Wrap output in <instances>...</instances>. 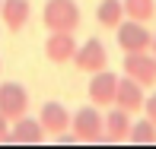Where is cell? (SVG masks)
Segmentation results:
<instances>
[{"label":"cell","mask_w":156,"mask_h":149,"mask_svg":"<svg viewBox=\"0 0 156 149\" xmlns=\"http://www.w3.org/2000/svg\"><path fill=\"white\" fill-rule=\"evenodd\" d=\"M41 22L48 32H76L80 29V6L76 0H48L41 10Z\"/></svg>","instance_id":"6da1fadb"},{"label":"cell","mask_w":156,"mask_h":149,"mask_svg":"<svg viewBox=\"0 0 156 149\" xmlns=\"http://www.w3.org/2000/svg\"><path fill=\"white\" fill-rule=\"evenodd\" d=\"M70 130L76 133L80 143H105V117L99 114L93 105H86V108H80L73 114Z\"/></svg>","instance_id":"7a4b0ae2"},{"label":"cell","mask_w":156,"mask_h":149,"mask_svg":"<svg viewBox=\"0 0 156 149\" xmlns=\"http://www.w3.org/2000/svg\"><path fill=\"white\" fill-rule=\"evenodd\" d=\"M115 38H118V48L124 54L150 51V45H153V32L147 29V22H137V19H124L115 29Z\"/></svg>","instance_id":"3957f363"},{"label":"cell","mask_w":156,"mask_h":149,"mask_svg":"<svg viewBox=\"0 0 156 149\" xmlns=\"http://www.w3.org/2000/svg\"><path fill=\"white\" fill-rule=\"evenodd\" d=\"M121 70H124V76H131V80H137L144 89H150L156 86V54L150 51H134V54H124V60H121Z\"/></svg>","instance_id":"277c9868"},{"label":"cell","mask_w":156,"mask_h":149,"mask_svg":"<svg viewBox=\"0 0 156 149\" xmlns=\"http://www.w3.org/2000/svg\"><path fill=\"white\" fill-rule=\"evenodd\" d=\"M29 111V92H26L19 83H0V114L6 120H19Z\"/></svg>","instance_id":"5b68a950"},{"label":"cell","mask_w":156,"mask_h":149,"mask_svg":"<svg viewBox=\"0 0 156 149\" xmlns=\"http://www.w3.org/2000/svg\"><path fill=\"white\" fill-rule=\"evenodd\" d=\"M73 67L83 70V73H99V70L108 67V51L99 38H86L80 48H76V57H73Z\"/></svg>","instance_id":"8992f818"},{"label":"cell","mask_w":156,"mask_h":149,"mask_svg":"<svg viewBox=\"0 0 156 149\" xmlns=\"http://www.w3.org/2000/svg\"><path fill=\"white\" fill-rule=\"evenodd\" d=\"M76 38L73 32H51L45 41V57L54 63V67H64V63H73L76 57Z\"/></svg>","instance_id":"52a82bcc"},{"label":"cell","mask_w":156,"mask_h":149,"mask_svg":"<svg viewBox=\"0 0 156 149\" xmlns=\"http://www.w3.org/2000/svg\"><path fill=\"white\" fill-rule=\"evenodd\" d=\"M86 92L96 108H108V105H115V95H118V76L108 70H99V73H93Z\"/></svg>","instance_id":"ba28073f"},{"label":"cell","mask_w":156,"mask_h":149,"mask_svg":"<svg viewBox=\"0 0 156 149\" xmlns=\"http://www.w3.org/2000/svg\"><path fill=\"white\" fill-rule=\"evenodd\" d=\"M115 105L124 111H144L147 98H144V86H140L137 80H131V76H121L118 80V95H115Z\"/></svg>","instance_id":"9c48e42d"},{"label":"cell","mask_w":156,"mask_h":149,"mask_svg":"<svg viewBox=\"0 0 156 149\" xmlns=\"http://www.w3.org/2000/svg\"><path fill=\"white\" fill-rule=\"evenodd\" d=\"M41 140H45V127H41V120H32V117L13 120L10 143H16V146H38Z\"/></svg>","instance_id":"30bf717a"},{"label":"cell","mask_w":156,"mask_h":149,"mask_svg":"<svg viewBox=\"0 0 156 149\" xmlns=\"http://www.w3.org/2000/svg\"><path fill=\"white\" fill-rule=\"evenodd\" d=\"M38 120H41V127H45V133H64L70 124H73V114H70L61 102H45Z\"/></svg>","instance_id":"8fae6325"},{"label":"cell","mask_w":156,"mask_h":149,"mask_svg":"<svg viewBox=\"0 0 156 149\" xmlns=\"http://www.w3.org/2000/svg\"><path fill=\"white\" fill-rule=\"evenodd\" d=\"M0 16H3V25H6L10 32H23L26 25H29L32 3H29V0H3Z\"/></svg>","instance_id":"7c38bea8"},{"label":"cell","mask_w":156,"mask_h":149,"mask_svg":"<svg viewBox=\"0 0 156 149\" xmlns=\"http://www.w3.org/2000/svg\"><path fill=\"white\" fill-rule=\"evenodd\" d=\"M134 120H131V111L124 108H112L108 117H105V143H121V140H127V133H131Z\"/></svg>","instance_id":"4fadbf2b"},{"label":"cell","mask_w":156,"mask_h":149,"mask_svg":"<svg viewBox=\"0 0 156 149\" xmlns=\"http://www.w3.org/2000/svg\"><path fill=\"white\" fill-rule=\"evenodd\" d=\"M124 19H127L124 0H99V6H96V22L102 25V29H112V32H115Z\"/></svg>","instance_id":"5bb4252c"},{"label":"cell","mask_w":156,"mask_h":149,"mask_svg":"<svg viewBox=\"0 0 156 149\" xmlns=\"http://www.w3.org/2000/svg\"><path fill=\"white\" fill-rule=\"evenodd\" d=\"M127 143H134V146H153V143H156V124L144 114V120H137V124L131 127Z\"/></svg>","instance_id":"9a60e30c"},{"label":"cell","mask_w":156,"mask_h":149,"mask_svg":"<svg viewBox=\"0 0 156 149\" xmlns=\"http://www.w3.org/2000/svg\"><path fill=\"white\" fill-rule=\"evenodd\" d=\"M124 13H127V19L150 22L156 16V0H124Z\"/></svg>","instance_id":"2e32d148"},{"label":"cell","mask_w":156,"mask_h":149,"mask_svg":"<svg viewBox=\"0 0 156 149\" xmlns=\"http://www.w3.org/2000/svg\"><path fill=\"white\" fill-rule=\"evenodd\" d=\"M144 114H147V117H150L153 124H156V92H153L150 98H147V105H144Z\"/></svg>","instance_id":"e0dca14e"},{"label":"cell","mask_w":156,"mask_h":149,"mask_svg":"<svg viewBox=\"0 0 156 149\" xmlns=\"http://www.w3.org/2000/svg\"><path fill=\"white\" fill-rule=\"evenodd\" d=\"M0 143H10V120L0 114Z\"/></svg>","instance_id":"ac0fdd59"},{"label":"cell","mask_w":156,"mask_h":149,"mask_svg":"<svg viewBox=\"0 0 156 149\" xmlns=\"http://www.w3.org/2000/svg\"><path fill=\"white\" fill-rule=\"evenodd\" d=\"M150 51H153V54H156V32H153V45H150Z\"/></svg>","instance_id":"d6986e66"},{"label":"cell","mask_w":156,"mask_h":149,"mask_svg":"<svg viewBox=\"0 0 156 149\" xmlns=\"http://www.w3.org/2000/svg\"><path fill=\"white\" fill-rule=\"evenodd\" d=\"M0 6H3V0H0Z\"/></svg>","instance_id":"ffe728a7"}]
</instances>
